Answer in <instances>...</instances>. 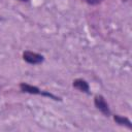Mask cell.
<instances>
[{
	"label": "cell",
	"mask_w": 132,
	"mask_h": 132,
	"mask_svg": "<svg viewBox=\"0 0 132 132\" xmlns=\"http://www.w3.org/2000/svg\"><path fill=\"white\" fill-rule=\"evenodd\" d=\"M23 59L24 61H26L27 63L29 64H32V65H37V64H40L43 62L44 60V57L40 54H37V53H34V52H30V51H25L23 53Z\"/></svg>",
	"instance_id": "cell-1"
},
{
	"label": "cell",
	"mask_w": 132,
	"mask_h": 132,
	"mask_svg": "<svg viewBox=\"0 0 132 132\" xmlns=\"http://www.w3.org/2000/svg\"><path fill=\"white\" fill-rule=\"evenodd\" d=\"M20 89L24 93L33 94V95H41V92H42V91H40L39 88H37L35 86H32V85H29V84H26V82H21L20 84Z\"/></svg>",
	"instance_id": "cell-3"
},
{
	"label": "cell",
	"mask_w": 132,
	"mask_h": 132,
	"mask_svg": "<svg viewBox=\"0 0 132 132\" xmlns=\"http://www.w3.org/2000/svg\"><path fill=\"white\" fill-rule=\"evenodd\" d=\"M94 104L95 106L106 117H109L110 116V109H109V106L107 104V102L105 101L104 97L101 96V95H97L95 96L94 98Z\"/></svg>",
	"instance_id": "cell-2"
},
{
	"label": "cell",
	"mask_w": 132,
	"mask_h": 132,
	"mask_svg": "<svg viewBox=\"0 0 132 132\" xmlns=\"http://www.w3.org/2000/svg\"><path fill=\"white\" fill-rule=\"evenodd\" d=\"M113 120H114V122L117 124H119L121 126H125L130 130L132 129V123L128 118L123 117V116H119V114H114L113 116Z\"/></svg>",
	"instance_id": "cell-5"
},
{
	"label": "cell",
	"mask_w": 132,
	"mask_h": 132,
	"mask_svg": "<svg viewBox=\"0 0 132 132\" xmlns=\"http://www.w3.org/2000/svg\"><path fill=\"white\" fill-rule=\"evenodd\" d=\"M0 21H1V19H0Z\"/></svg>",
	"instance_id": "cell-8"
},
{
	"label": "cell",
	"mask_w": 132,
	"mask_h": 132,
	"mask_svg": "<svg viewBox=\"0 0 132 132\" xmlns=\"http://www.w3.org/2000/svg\"><path fill=\"white\" fill-rule=\"evenodd\" d=\"M88 4H90V5H97V4H99V3H101L102 2V0H85Z\"/></svg>",
	"instance_id": "cell-6"
},
{
	"label": "cell",
	"mask_w": 132,
	"mask_h": 132,
	"mask_svg": "<svg viewBox=\"0 0 132 132\" xmlns=\"http://www.w3.org/2000/svg\"><path fill=\"white\" fill-rule=\"evenodd\" d=\"M20 1H23V2H29V0H20Z\"/></svg>",
	"instance_id": "cell-7"
},
{
	"label": "cell",
	"mask_w": 132,
	"mask_h": 132,
	"mask_svg": "<svg viewBox=\"0 0 132 132\" xmlns=\"http://www.w3.org/2000/svg\"><path fill=\"white\" fill-rule=\"evenodd\" d=\"M72 86H73L75 89L79 90L80 92L90 94V87H89V84H88L85 79H82V78H76V79H74Z\"/></svg>",
	"instance_id": "cell-4"
}]
</instances>
